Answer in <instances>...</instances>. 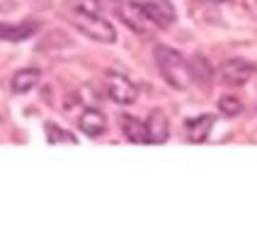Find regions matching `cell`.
I'll return each instance as SVG.
<instances>
[{
    "label": "cell",
    "instance_id": "obj_1",
    "mask_svg": "<svg viewBox=\"0 0 257 240\" xmlns=\"http://www.w3.org/2000/svg\"><path fill=\"white\" fill-rule=\"evenodd\" d=\"M153 56H156V66H158V71H160V75H163V80L170 85V87H175V90H189L194 85L192 63L177 49H170L165 44H158Z\"/></svg>",
    "mask_w": 257,
    "mask_h": 240
},
{
    "label": "cell",
    "instance_id": "obj_2",
    "mask_svg": "<svg viewBox=\"0 0 257 240\" xmlns=\"http://www.w3.org/2000/svg\"><path fill=\"white\" fill-rule=\"evenodd\" d=\"M66 17L71 20V25L78 32H83L85 37L95 39L100 44H114L116 42V29L112 27V22L107 17H102L100 13H80V10H68Z\"/></svg>",
    "mask_w": 257,
    "mask_h": 240
},
{
    "label": "cell",
    "instance_id": "obj_3",
    "mask_svg": "<svg viewBox=\"0 0 257 240\" xmlns=\"http://www.w3.org/2000/svg\"><path fill=\"white\" fill-rule=\"evenodd\" d=\"M107 8H112V13H114L131 32H136V34H141V37L148 34L151 27H153V22L148 20V15L143 13L134 0H107Z\"/></svg>",
    "mask_w": 257,
    "mask_h": 240
},
{
    "label": "cell",
    "instance_id": "obj_4",
    "mask_svg": "<svg viewBox=\"0 0 257 240\" xmlns=\"http://www.w3.org/2000/svg\"><path fill=\"white\" fill-rule=\"evenodd\" d=\"M104 92L109 95V99H114L116 104H134L139 99V87L134 80H128L121 73H104Z\"/></svg>",
    "mask_w": 257,
    "mask_h": 240
},
{
    "label": "cell",
    "instance_id": "obj_5",
    "mask_svg": "<svg viewBox=\"0 0 257 240\" xmlns=\"http://www.w3.org/2000/svg\"><path fill=\"white\" fill-rule=\"evenodd\" d=\"M255 71L257 66L252 61H247V58H228L218 68V78H221V83L228 85V87H240V85L252 80Z\"/></svg>",
    "mask_w": 257,
    "mask_h": 240
},
{
    "label": "cell",
    "instance_id": "obj_6",
    "mask_svg": "<svg viewBox=\"0 0 257 240\" xmlns=\"http://www.w3.org/2000/svg\"><path fill=\"white\" fill-rule=\"evenodd\" d=\"M143 13L148 15V20L156 25V27H170L177 20L175 13V5L170 0H134Z\"/></svg>",
    "mask_w": 257,
    "mask_h": 240
},
{
    "label": "cell",
    "instance_id": "obj_7",
    "mask_svg": "<svg viewBox=\"0 0 257 240\" xmlns=\"http://www.w3.org/2000/svg\"><path fill=\"white\" fill-rule=\"evenodd\" d=\"M216 124L214 114H199L185 122V136L189 143H204L211 136V129Z\"/></svg>",
    "mask_w": 257,
    "mask_h": 240
},
{
    "label": "cell",
    "instance_id": "obj_8",
    "mask_svg": "<svg viewBox=\"0 0 257 240\" xmlns=\"http://www.w3.org/2000/svg\"><path fill=\"white\" fill-rule=\"evenodd\" d=\"M143 124H146L148 143H165L170 139V122H168V114L163 109H153Z\"/></svg>",
    "mask_w": 257,
    "mask_h": 240
},
{
    "label": "cell",
    "instance_id": "obj_9",
    "mask_svg": "<svg viewBox=\"0 0 257 240\" xmlns=\"http://www.w3.org/2000/svg\"><path fill=\"white\" fill-rule=\"evenodd\" d=\"M78 129L85 134V136H90V139H97V136H102L104 131H107V116L100 112V109H85V112L78 116Z\"/></svg>",
    "mask_w": 257,
    "mask_h": 240
},
{
    "label": "cell",
    "instance_id": "obj_10",
    "mask_svg": "<svg viewBox=\"0 0 257 240\" xmlns=\"http://www.w3.org/2000/svg\"><path fill=\"white\" fill-rule=\"evenodd\" d=\"M42 80V71L39 68H20V71L13 75L10 80V87H13L15 95H25L29 90H34Z\"/></svg>",
    "mask_w": 257,
    "mask_h": 240
},
{
    "label": "cell",
    "instance_id": "obj_11",
    "mask_svg": "<svg viewBox=\"0 0 257 240\" xmlns=\"http://www.w3.org/2000/svg\"><path fill=\"white\" fill-rule=\"evenodd\" d=\"M119 127H121V134L124 139L131 143H148V134H146V124L141 119L131 116V114H121L119 116Z\"/></svg>",
    "mask_w": 257,
    "mask_h": 240
},
{
    "label": "cell",
    "instance_id": "obj_12",
    "mask_svg": "<svg viewBox=\"0 0 257 240\" xmlns=\"http://www.w3.org/2000/svg\"><path fill=\"white\" fill-rule=\"evenodd\" d=\"M37 32V25H0V39L3 42H22V39H29L32 34Z\"/></svg>",
    "mask_w": 257,
    "mask_h": 240
},
{
    "label": "cell",
    "instance_id": "obj_13",
    "mask_svg": "<svg viewBox=\"0 0 257 240\" xmlns=\"http://www.w3.org/2000/svg\"><path fill=\"white\" fill-rule=\"evenodd\" d=\"M44 134H46V141L51 143V146H58V143H78L75 134L66 131L63 127H58L54 122H46L44 124Z\"/></svg>",
    "mask_w": 257,
    "mask_h": 240
},
{
    "label": "cell",
    "instance_id": "obj_14",
    "mask_svg": "<svg viewBox=\"0 0 257 240\" xmlns=\"http://www.w3.org/2000/svg\"><path fill=\"white\" fill-rule=\"evenodd\" d=\"M68 10H80V13H104L107 0H66Z\"/></svg>",
    "mask_w": 257,
    "mask_h": 240
},
{
    "label": "cell",
    "instance_id": "obj_15",
    "mask_svg": "<svg viewBox=\"0 0 257 240\" xmlns=\"http://www.w3.org/2000/svg\"><path fill=\"white\" fill-rule=\"evenodd\" d=\"M218 112L223 114V116H238V114L243 112V102L238 97H233V95H223V97L218 99Z\"/></svg>",
    "mask_w": 257,
    "mask_h": 240
},
{
    "label": "cell",
    "instance_id": "obj_16",
    "mask_svg": "<svg viewBox=\"0 0 257 240\" xmlns=\"http://www.w3.org/2000/svg\"><path fill=\"white\" fill-rule=\"evenodd\" d=\"M216 3H233V0H216Z\"/></svg>",
    "mask_w": 257,
    "mask_h": 240
}]
</instances>
